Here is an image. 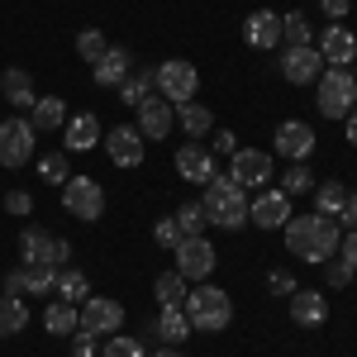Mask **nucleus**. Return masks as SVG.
<instances>
[{
	"label": "nucleus",
	"instance_id": "nucleus-25",
	"mask_svg": "<svg viewBox=\"0 0 357 357\" xmlns=\"http://www.w3.org/2000/svg\"><path fill=\"white\" fill-rule=\"evenodd\" d=\"M134 72V53L129 48H105V57L96 62V86H124V77Z\"/></svg>",
	"mask_w": 357,
	"mask_h": 357
},
{
	"label": "nucleus",
	"instance_id": "nucleus-49",
	"mask_svg": "<svg viewBox=\"0 0 357 357\" xmlns=\"http://www.w3.org/2000/svg\"><path fill=\"white\" fill-rule=\"evenodd\" d=\"M343 129H348V143H353V148H357V105H353V110H348V119H343Z\"/></svg>",
	"mask_w": 357,
	"mask_h": 357
},
{
	"label": "nucleus",
	"instance_id": "nucleus-33",
	"mask_svg": "<svg viewBox=\"0 0 357 357\" xmlns=\"http://www.w3.org/2000/svg\"><path fill=\"white\" fill-rule=\"evenodd\" d=\"M186 291H191V281L176 272V267L153 281V296H158V305H181V301H186Z\"/></svg>",
	"mask_w": 357,
	"mask_h": 357
},
{
	"label": "nucleus",
	"instance_id": "nucleus-28",
	"mask_svg": "<svg viewBox=\"0 0 357 357\" xmlns=\"http://www.w3.org/2000/svg\"><path fill=\"white\" fill-rule=\"evenodd\" d=\"M153 91H158V72H153V67H143V72H129V77H124L119 100H124V105H143Z\"/></svg>",
	"mask_w": 357,
	"mask_h": 357
},
{
	"label": "nucleus",
	"instance_id": "nucleus-26",
	"mask_svg": "<svg viewBox=\"0 0 357 357\" xmlns=\"http://www.w3.org/2000/svg\"><path fill=\"white\" fill-rule=\"evenodd\" d=\"M176 124L186 129V138H191V143H200V138L215 134V114H210V105H195V100L176 105Z\"/></svg>",
	"mask_w": 357,
	"mask_h": 357
},
{
	"label": "nucleus",
	"instance_id": "nucleus-45",
	"mask_svg": "<svg viewBox=\"0 0 357 357\" xmlns=\"http://www.w3.org/2000/svg\"><path fill=\"white\" fill-rule=\"evenodd\" d=\"M96 333H86V329H77V338H72V357H96Z\"/></svg>",
	"mask_w": 357,
	"mask_h": 357
},
{
	"label": "nucleus",
	"instance_id": "nucleus-1",
	"mask_svg": "<svg viewBox=\"0 0 357 357\" xmlns=\"http://www.w3.org/2000/svg\"><path fill=\"white\" fill-rule=\"evenodd\" d=\"M281 238H286V252H291V257H301L310 267H324L333 252H338L343 229H338V220H329V215L314 210V215H291L286 229H281Z\"/></svg>",
	"mask_w": 357,
	"mask_h": 357
},
{
	"label": "nucleus",
	"instance_id": "nucleus-31",
	"mask_svg": "<svg viewBox=\"0 0 357 357\" xmlns=\"http://www.w3.org/2000/svg\"><path fill=\"white\" fill-rule=\"evenodd\" d=\"M29 329V305L20 296H0V338H15Z\"/></svg>",
	"mask_w": 357,
	"mask_h": 357
},
{
	"label": "nucleus",
	"instance_id": "nucleus-13",
	"mask_svg": "<svg viewBox=\"0 0 357 357\" xmlns=\"http://www.w3.org/2000/svg\"><path fill=\"white\" fill-rule=\"evenodd\" d=\"M272 143H276V153H281V158H291V162H310V153H314V143H319V138H314V129H310L305 119H281Z\"/></svg>",
	"mask_w": 357,
	"mask_h": 357
},
{
	"label": "nucleus",
	"instance_id": "nucleus-50",
	"mask_svg": "<svg viewBox=\"0 0 357 357\" xmlns=\"http://www.w3.org/2000/svg\"><path fill=\"white\" fill-rule=\"evenodd\" d=\"M153 357H181V353H176V348H158Z\"/></svg>",
	"mask_w": 357,
	"mask_h": 357
},
{
	"label": "nucleus",
	"instance_id": "nucleus-11",
	"mask_svg": "<svg viewBox=\"0 0 357 357\" xmlns=\"http://www.w3.org/2000/svg\"><path fill=\"white\" fill-rule=\"evenodd\" d=\"M57 272H62V267L24 262V267H15V272L5 276V291H0V296H48V291H57Z\"/></svg>",
	"mask_w": 357,
	"mask_h": 357
},
{
	"label": "nucleus",
	"instance_id": "nucleus-30",
	"mask_svg": "<svg viewBox=\"0 0 357 357\" xmlns=\"http://www.w3.org/2000/svg\"><path fill=\"white\" fill-rule=\"evenodd\" d=\"M43 329H48V333H77V329H82V310H77L72 301L48 305V310H43Z\"/></svg>",
	"mask_w": 357,
	"mask_h": 357
},
{
	"label": "nucleus",
	"instance_id": "nucleus-48",
	"mask_svg": "<svg viewBox=\"0 0 357 357\" xmlns=\"http://www.w3.org/2000/svg\"><path fill=\"white\" fill-rule=\"evenodd\" d=\"M338 220L348 224V229H357V191H348V205H343V215Z\"/></svg>",
	"mask_w": 357,
	"mask_h": 357
},
{
	"label": "nucleus",
	"instance_id": "nucleus-39",
	"mask_svg": "<svg viewBox=\"0 0 357 357\" xmlns=\"http://www.w3.org/2000/svg\"><path fill=\"white\" fill-rule=\"evenodd\" d=\"M100 357H148V353H143V343H138L134 333H110Z\"/></svg>",
	"mask_w": 357,
	"mask_h": 357
},
{
	"label": "nucleus",
	"instance_id": "nucleus-38",
	"mask_svg": "<svg viewBox=\"0 0 357 357\" xmlns=\"http://www.w3.org/2000/svg\"><path fill=\"white\" fill-rule=\"evenodd\" d=\"M105 48H110V43H105V33H100V29H82V33H77V57H86L91 67L105 57Z\"/></svg>",
	"mask_w": 357,
	"mask_h": 357
},
{
	"label": "nucleus",
	"instance_id": "nucleus-46",
	"mask_svg": "<svg viewBox=\"0 0 357 357\" xmlns=\"http://www.w3.org/2000/svg\"><path fill=\"white\" fill-rule=\"evenodd\" d=\"M338 257H343V262L357 272V229H348V234L338 238Z\"/></svg>",
	"mask_w": 357,
	"mask_h": 357
},
{
	"label": "nucleus",
	"instance_id": "nucleus-37",
	"mask_svg": "<svg viewBox=\"0 0 357 357\" xmlns=\"http://www.w3.org/2000/svg\"><path fill=\"white\" fill-rule=\"evenodd\" d=\"M172 220H176V229H181V238H195V234L210 224V220H205V210H200V200H186V205H181Z\"/></svg>",
	"mask_w": 357,
	"mask_h": 357
},
{
	"label": "nucleus",
	"instance_id": "nucleus-41",
	"mask_svg": "<svg viewBox=\"0 0 357 357\" xmlns=\"http://www.w3.org/2000/svg\"><path fill=\"white\" fill-rule=\"evenodd\" d=\"M267 291L272 296H296L301 286H296V276L286 272V267H276V272H267Z\"/></svg>",
	"mask_w": 357,
	"mask_h": 357
},
{
	"label": "nucleus",
	"instance_id": "nucleus-24",
	"mask_svg": "<svg viewBox=\"0 0 357 357\" xmlns=\"http://www.w3.org/2000/svg\"><path fill=\"white\" fill-rule=\"evenodd\" d=\"M153 333L162 338L167 348L186 343V338H191V319H186V310H181V305H162V310H158V319H153Z\"/></svg>",
	"mask_w": 357,
	"mask_h": 357
},
{
	"label": "nucleus",
	"instance_id": "nucleus-29",
	"mask_svg": "<svg viewBox=\"0 0 357 357\" xmlns=\"http://www.w3.org/2000/svg\"><path fill=\"white\" fill-rule=\"evenodd\" d=\"M343 205H348V186H343V181H314V210H319V215L338 220Z\"/></svg>",
	"mask_w": 357,
	"mask_h": 357
},
{
	"label": "nucleus",
	"instance_id": "nucleus-3",
	"mask_svg": "<svg viewBox=\"0 0 357 357\" xmlns=\"http://www.w3.org/2000/svg\"><path fill=\"white\" fill-rule=\"evenodd\" d=\"M181 310H186V319H191L195 333H220V329H229V319H234V301H229V291L205 286V281H195L191 291H186Z\"/></svg>",
	"mask_w": 357,
	"mask_h": 357
},
{
	"label": "nucleus",
	"instance_id": "nucleus-43",
	"mask_svg": "<svg viewBox=\"0 0 357 357\" xmlns=\"http://www.w3.org/2000/svg\"><path fill=\"white\" fill-rule=\"evenodd\" d=\"M153 243H162V248H176V243H181L176 220H158V224H153Z\"/></svg>",
	"mask_w": 357,
	"mask_h": 357
},
{
	"label": "nucleus",
	"instance_id": "nucleus-17",
	"mask_svg": "<svg viewBox=\"0 0 357 357\" xmlns=\"http://www.w3.org/2000/svg\"><path fill=\"white\" fill-rule=\"evenodd\" d=\"M176 176L181 181H191V186H205V181H215L220 172H215V158H210V148H200V143H181L176 148Z\"/></svg>",
	"mask_w": 357,
	"mask_h": 357
},
{
	"label": "nucleus",
	"instance_id": "nucleus-2",
	"mask_svg": "<svg viewBox=\"0 0 357 357\" xmlns=\"http://www.w3.org/2000/svg\"><path fill=\"white\" fill-rule=\"evenodd\" d=\"M200 210H205V220H210V224H220V229H229V234L248 229V191L234 181V176H215V181H205Z\"/></svg>",
	"mask_w": 357,
	"mask_h": 357
},
{
	"label": "nucleus",
	"instance_id": "nucleus-42",
	"mask_svg": "<svg viewBox=\"0 0 357 357\" xmlns=\"http://www.w3.org/2000/svg\"><path fill=\"white\" fill-rule=\"evenodd\" d=\"M324 276H329V286H348V281H353V267H348V262H343V257H338V252H333L329 262H324Z\"/></svg>",
	"mask_w": 357,
	"mask_h": 357
},
{
	"label": "nucleus",
	"instance_id": "nucleus-10",
	"mask_svg": "<svg viewBox=\"0 0 357 357\" xmlns=\"http://www.w3.org/2000/svg\"><path fill=\"white\" fill-rule=\"evenodd\" d=\"M20 252H24V262L67 267V257H72V243H67V238H53V234H48V229H38V224H29L24 234H20Z\"/></svg>",
	"mask_w": 357,
	"mask_h": 357
},
{
	"label": "nucleus",
	"instance_id": "nucleus-12",
	"mask_svg": "<svg viewBox=\"0 0 357 357\" xmlns=\"http://www.w3.org/2000/svg\"><path fill=\"white\" fill-rule=\"evenodd\" d=\"M82 329L96 333V338L119 333V329H124V305L110 301V296H86V301H82Z\"/></svg>",
	"mask_w": 357,
	"mask_h": 357
},
{
	"label": "nucleus",
	"instance_id": "nucleus-40",
	"mask_svg": "<svg viewBox=\"0 0 357 357\" xmlns=\"http://www.w3.org/2000/svg\"><path fill=\"white\" fill-rule=\"evenodd\" d=\"M0 205H5L15 220H29V215H33V195H29V191H10L5 200H0Z\"/></svg>",
	"mask_w": 357,
	"mask_h": 357
},
{
	"label": "nucleus",
	"instance_id": "nucleus-5",
	"mask_svg": "<svg viewBox=\"0 0 357 357\" xmlns=\"http://www.w3.org/2000/svg\"><path fill=\"white\" fill-rule=\"evenodd\" d=\"M62 210H67L72 220H82V224H96L105 215V191H100V181H96V176H72V181L62 186Z\"/></svg>",
	"mask_w": 357,
	"mask_h": 357
},
{
	"label": "nucleus",
	"instance_id": "nucleus-21",
	"mask_svg": "<svg viewBox=\"0 0 357 357\" xmlns=\"http://www.w3.org/2000/svg\"><path fill=\"white\" fill-rule=\"evenodd\" d=\"M100 143H105V153H110L114 167H138L143 162V134H138L134 124H114Z\"/></svg>",
	"mask_w": 357,
	"mask_h": 357
},
{
	"label": "nucleus",
	"instance_id": "nucleus-32",
	"mask_svg": "<svg viewBox=\"0 0 357 357\" xmlns=\"http://www.w3.org/2000/svg\"><path fill=\"white\" fill-rule=\"evenodd\" d=\"M67 158H72V153H62V148H57V153H43V158H38V181L67 186V181H72V162H67Z\"/></svg>",
	"mask_w": 357,
	"mask_h": 357
},
{
	"label": "nucleus",
	"instance_id": "nucleus-4",
	"mask_svg": "<svg viewBox=\"0 0 357 357\" xmlns=\"http://www.w3.org/2000/svg\"><path fill=\"white\" fill-rule=\"evenodd\" d=\"M314 105L324 119H348V110L357 105V77L348 67H324L314 82Z\"/></svg>",
	"mask_w": 357,
	"mask_h": 357
},
{
	"label": "nucleus",
	"instance_id": "nucleus-35",
	"mask_svg": "<svg viewBox=\"0 0 357 357\" xmlns=\"http://www.w3.org/2000/svg\"><path fill=\"white\" fill-rule=\"evenodd\" d=\"M57 296H62V301H86V296H91V281H86V272H77V267H62V272H57Z\"/></svg>",
	"mask_w": 357,
	"mask_h": 357
},
{
	"label": "nucleus",
	"instance_id": "nucleus-19",
	"mask_svg": "<svg viewBox=\"0 0 357 357\" xmlns=\"http://www.w3.org/2000/svg\"><path fill=\"white\" fill-rule=\"evenodd\" d=\"M100 119L91 110L82 114H67V124H62V153H91V148H100Z\"/></svg>",
	"mask_w": 357,
	"mask_h": 357
},
{
	"label": "nucleus",
	"instance_id": "nucleus-27",
	"mask_svg": "<svg viewBox=\"0 0 357 357\" xmlns=\"http://www.w3.org/2000/svg\"><path fill=\"white\" fill-rule=\"evenodd\" d=\"M29 124L43 134V129H62L67 124V100L62 96H38V105L29 110Z\"/></svg>",
	"mask_w": 357,
	"mask_h": 357
},
{
	"label": "nucleus",
	"instance_id": "nucleus-7",
	"mask_svg": "<svg viewBox=\"0 0 357 357\" xmlns=\"http://www.w3.org/2000/svg\"><path fill=\"white\" fill-rule=\"evenodd\" d=\"M195 91H200V72H195L186 57H167L162 67H158V96L162 100L186 105V100H195Z\"/></svg>",
	"mask_w": 357,
	"mask_h": 357
},
{
	"label": "nucleus",
	"instance_id": "nucleus-8",
	"mask_svg": "<svg viewBox=\"0 0 357 357\" xmlns=\"http://www.w3.org/2000/svg\"><path fill=\"white\" fill-rule=\"evenodd\" d=\"M38 129L29 119H0V167H24L33 162Z\"/></svg>",
	"mask_w": 357,
	"mask_h": 357
},
{
	"label": "nucleus",
	"instance_id": "nucleus-18",
	"mask_svg": "<svg viewBox=\"0 0 357 357\" xmlns=\"http://www.w3.org/2000/svg\"><path fill=\"white\" fill-rule=\"evenodd\" d=\"M319 57H324V67H353L357 62V33L343 29V24L319 29Z\"/></svg>",
	"mask_w": 357,
	"mask_h": 357
},
{
	"label": "nucleus",
	"instance_id": "nucleus-15",
	"mask_svg": "<svg viewBox=\"0 0 357 357\" xmlns=\"http://www.w3.org/2000/svg\"><path fill=\"white\" fill-rule=\"evenodd\" d=\"M286 220H291V195L267 186V191H257L248 200V224H257V229H286Z\"/></svg>",
	"mask_w": 357,
	"mask_h": 357
},
{
	"label": "nucleus",
	"instance_id": "nucleus-9",
	"mask_svg": "<svg viewBox=\"0 0 357 357\" xmlns=\"http://www.w3.org/2000/svg\"><path fill=\"white\" fill-rule=\"evenodd\" d=\"M176 252V272L186 276V281H205V276L215 272V262H220V252L215 243L205 238V234H195V238H181V243L172 248Z\"/></svg>",
	"mask_w": 357,
	"mask_h": 357
},
{
	"label": "nucleus",
	"instance_id": "nucleus-44",
	"mask_svg": "<svg viewBox=\"0 0 357 357\" xmlns=\"http://www.w3.org/2000/svg\"><path fill=\"white\" fill-rule=\"evenodd\" d=\"M319 10L329 15V24H343V20H348V10H353V0H319Z\"/></svg>",
	"mask_w": 357,
	"mask_h": 357
},
{
	"label": "nucleus",
	"instance_id": "nucleus-23",
	"mask_svg": "<svg viewBox=\"0 0 357 357\" xmlns=\"http://www.w3.org/2000/svg\"><path fill=\"white\" fill-rule=\"evenodd\" d=\"M286 301H291V319H296L301 329H314V324L329 319V301H324V291H296V296H286Z\"/></svg>",
	"mask_w": 357,
	"mask_h": 357
},
{
	"label": "nucleus",
	"instance_id": "nucleus-16",
	"mask_svg": "<svg viewBox=\"0 0 357 357\" xmlns=\"http://www.w3.org/2000/svg\"><path fill=\"white\" fill-rule=\"evenodd\" d=\"M134 110H138V124H134V129L143 138H153V143H158V138H167V134H172V124H176V105H172V100H162L158 91H153L143 105H134Z\"/></svg>",
	"mask_w": 357,
	"mask_h": 357
},
{
	"label": "nucleus",
	"instance_id": "nucleus-34",
	"mask_svg": "<svg viewBox=\"0 0 357 357\" xmlns=\"http://www.w3.org/2000/svg\"><path fill=\"white\" fill-rule=\"evenodd\" d=\"M310 38H314V29H310V20H305L301 10L281 15V43H286V48H305Z\"/></svg>",
	"mask_w": 357,
	"mask_h": 357
},
{
	"label": "nucleus",
	"instance_id": "nucleus-36",
	"mask_svg": "<svg viewBox=\"0 0 357 357\" xmlns=\"http://www.w3.org/2000/svg\"><path fill=\"white\" fill-rule=\"evenodd\" d=\"M281 195H305V191H314V172H310V162H291V172L281 176V186H276Z\"/></svg>",
	"mask_w": 357,
	"mask_h": 357
},
{
	"label": "nucleus",
	"instance_id": "nucleus-22",
	"mask_svg": "<svg viewBox=\"0 0 357 357\" xmlns=\"http://www.w3.org/2000/svg\"><path fill=\"white\" fill-rule=\"evenodd\" d=\"M0 96H5V105H15V110H33V105H38L33 82H29L24 67H5V72H0Z\"/></svg>",
	"mask_w": 357,
	"mask_h": 357
},
{
	"label": "nucleus",
	"instance_id": "nucleus-14",
	"mask_svg": "<svg viewBox=\"0 0 357 357\" xmlns=\"http://www.w3.org/2000/svg\"><path fill=\"white\" fill-rule=\"evenodd\" d=\"M319 72H324V57L314 43H305V48H286L281 53V77L291 86H314L319 82Z\"/></svg>",
	"mask_w": 357,
	"mask_h": 357
},
{
	"label": "nucleus",
	"instance_id": "nucleus-47",
	"mask_svg": "<svg viewBox=\"0 0 357 357\" xmlns=\"http://www.w3.org/2000/svg\"><path fill=\"white\" fill-rule=\"evenodd\" d=\"M215 153H224V158H234V153H238V138H234V129H215Z\"/></svg>",
	"mask_w": 357,
	"mask_h": 357
},
{
	"label": "nucleus",
	"instance_id": "nucleus-20",
	"mask_svg": "<svg viewBox=\"0 0 357 357\" xmlns=\"http://www.w3.org/2000/svg\"><path fill=\"white\" fill-rule=\"evenodd\" d=\"M243 43L257 48V53L281 48V15H276V10H252L243 20Z\"/></svg>",
	"mask_w": 357,
	"mask_h": 357
},
{
	"label": "nucleus",
	"instance_id": "nucleus-6",
	"mask_svg": "<svg viewBox=\"0 0 357 357\" xmlns=\"http://www.w3.org/2000/svg\"><path fill=\"white\" fill-rule=\"evenodd\" d=\"M229 176L243 186V191H267V181L276 176V162L267 148H238L229 158Z\"/></svg>",
	"mask_w": 357,
	"mask_h": 357
}]
</instances>
